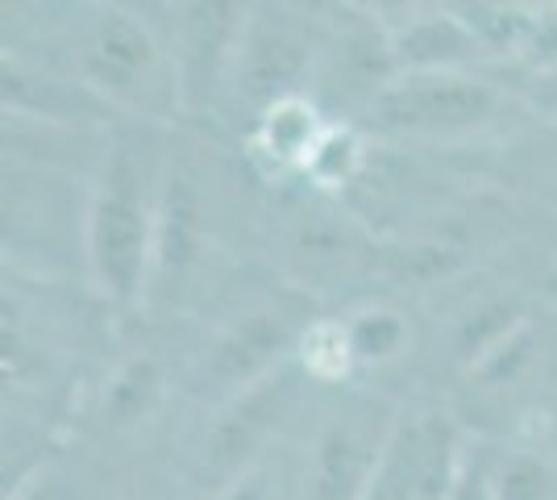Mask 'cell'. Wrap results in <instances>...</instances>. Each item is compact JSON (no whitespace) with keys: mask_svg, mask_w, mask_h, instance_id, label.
Returning <instances> with one entry per match:
<instances>
[{"mask_svg":"<svg viewBox=\"0 0 557 500\" xmlns=\"http://www.w3.org/2000/svg\"><path fill=\"white\" fill-rule=\"evenodd\" d=\"M230 500H258V488L250 484V479H246V488H237V492H233Z\"/></svg>","mask_w":557,"mask_h":500,"instance_id":"obj_6","label":"cell"},{"mask_svg":"<svg viewBox=\"0 0 557 500\" xmlns=\"http://www.w3.org/2000/svg\"><path fill=\"white\" fill-rule=\"evenodd\" d=\"M278 346H283V326L262 313V317H255V321H246V326L221 346L216 371L230 376V380L233 376H250V371L262 367L271 355H278Z\"/></svg>","mask_w":557,"mask_h":500,"instance_id":"obj_5","label":"cell"},{"mask_svg":"<svg viewBox=\"0 0 557 500\" xmlns=\"http://www.w3.org/2000/svg\"><path fill=\"white\" fill-rule=\"evenodd\" d=\"M138 184V167L121 150L92 205V263L104 292L113 296H129L138 288L146 263V200Z\"/></svg>","mask_w":557,"mask_h":500,"instance_id":"obj_1","label":"cell"},{"mask_svg":"<svg viewBox=\"0 0 557 500\" xmlns=\"http://www.w3.org/2000/svg\"><path fill=\"white\" fill-rule=\"evenodd\" d=\"M487 109V93L483 88H470L458 80H442V84H420L412 93L395 96L392 100V118L399 121H470Z\"/></svg>","mask_w":557,"mask_h":500,"instance_id":"obj_4","label":"cell"},{"mask_svg":"<svg viewBox=\"0 0 557 500\" xmlns=\"http://www.w3.org/2000/svg\"><path fill=\"white\" fill-rule=\"evenodd\" d=\"M150 63H154V50L146 42L138 25L121 13H109L100 22V34L92 42V72L109 84V88H141L138 80L150 75Z\"/></svg>","mask_w":557,"mask_h":500,"instance_id":"obj_2","label":"cell"},{"mask_svg":"<svg viewBox=\"0 0 557 500\" xmlns=\"http://www.w3.org/2000/svg\"><path fill=\"white\" fill-rule=\"evenodd\" d=\"M362 476H367V447H358L349 429H329L312 459L308 500H349Z\"/></svg>","mask_w":557,"mask_h":500,"instance_id":"obj_3","label":"cell"}]
</instances>
